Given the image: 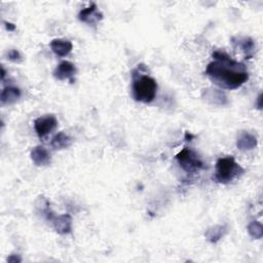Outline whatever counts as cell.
Here are the masks:
<instances>
[{
    "mask_svg": "<svg viewBox=\"0 0 263 263\" xmlns=\"http://www.w3.org/2000/svg\"><path fill=\"white\" fill-rule=\"evenodd\" d=\"M213 58L214 61L207 66L206 74L221 89H239L249 79L246 65L233 60L226 52L216 50Z\"/></svg>",
    "mask_w": 263,
    "mask_h": 263,
    "instance_id": "cell-1",
    "label": "cell"
},
{
    "mask_svg": "<svg viewBox=\"0 0 263 263\" xmlns=\"http://www.w3.org/2000/svg\"><path fill=\"white\" fill-rule=\"evenodd\" d=\"M145 65H138V68L133 71V98L137 102L151 103L156 96L157 82L154 78L143 73Z\"/></svg>",
    "mask_w": 263,
    "mask_h": 263,
    "instance_id": "cell-2",
    "label": "cell"
},
{
    "mask_svg": "<svg viewBox=\"0 0 263 263\" xmlns=\"http://www.w3.org/2000/svg\"><path fill=\"white\" fill-rule=\"evenodd\" d=\"M245 170L236 162L234 156L221 157L216 163L214 180L218 183L229 184L243 175Z\"/></svg>",
    "mask_w": 263,
    "mask_h": 263,
    "instance_id": "cell-3",
    "label": "cell"
},
{
    "mask_svg": "<svg viewBox=\"0 0 263 263\" xmlns=\"http://www.w3.org/2000/svg\"><path fill=\"white\" fill-rule=\"evenodd\" d=\"M41 213L51 223L55 231L60 235H68L72 232V218L69 214L56 215L49 208V204L41 207Z\"/></svg>",
    "mask_w": 263,
    "mask_h": 263,
    "instance_id": "cell-4",
    "label": "cell"
},
{
    "mask_svg": "<svg viewBox=\"0 0 263 263\" xmlns=\"http://www.w3.org/2000/svg\"><path fill=\"white\" fill-rule=\"evenodd\" d=\"M176 160L178 161L180 167L188 174H197L206 168L198 153L188 147L183 148L177 154Z\"/></svg>",
    "mask_w": 263,
    "mask_h": 263,
    "instance_id": "cell-5",
    "label": "cell"
},
{
    "mask_svg": "<svg viewBox=\"0 0 263 263\" xmlns=\"http://www.w3.org/2000/svg\"><path fill=\"white\" fill-rule=\"evenodd\" d=\"M58 126V120L54 115L38 117L34 121V129L39 138H43L50 134Z\"/></svg>",
    "mask_w": 263,
    "mask_h": 263,
    "instance_id": "cell-6",
    "label": "cell"
},
{
    "mask_svg": "<svg viewBox=\"0 0 263 263\" xmlns=\"http://www.w3.org/2000/svg\"><path fill=\"white\" fill-rule=\"evenodd\" d=\"M78 19L82 23L89 25H95L103 19V13L99 11L98 6L95 3H92L90 6L82 8L78 13Z\"/></svg>",
    "mask_w": 263,
    "mask_h": 263,
    "instance_id": "cell-7",
    "label": "cell"
},
{
    "mask_svg": "<svg viewBox=\"0 0 263 263\" xmlns=\"http://www.w3.org/2000/svg\"><path fill=\"white\" fill-rule=\"evenodd\" d=\"M202 97L209 104L217 105V106H224V105L229 103L225 93L221 90L213 89V87H208V89L203 90Z\"/></svg>",
    "mask_w": 263,
    "mask_h": 263,
    "instance_id": "cell-8",
    "label": "cell"
},
{
    "mask_svg": "<svg viewBox=\"0 0 263 263\" xmlns=\"http://www.w3.org/2000/svg\"><path fill=\"white\" fill-rule=\"evenodd\" d=\"M77 70L74 64L68 61L61 62L54 71V76L58 80H66L69 79L71 82H73V77L76 74Z\"/></svg>",
    "mask_w": 263,
    "mask_h": 263,
    "instance_id": "cell-9",
    "label": "cell"
},
{
    "mask_svg": "<svg viewBox=\"0 0 263 263\" xmlns=\"http://www.w3.org/2000/svg\"><path fill=\"white\" fill-rule=\"evenodd\" d=\"M31 160L38 167H45L50 164V154L43 146H36L31 151Z\"/></svg>",
    "mask_w": 263,
    "mask_h": 263,
    "instance_id": "cell-10",
    "label": "cell"
},
{
    "mask_svg": "<svg viewBox=\"0 0 263 263\" xmlns=\"http://www.w3.org/2000/svg\"><path fill=\"white\" fill-rule=\"evenodd\" d=\"M237 146L240 150H252L257 146V138L248 132H242L237 141Z\"/></svg>",
    "mask_w": 263,
    "mask_h": 263,
    "instance_id": "cell-11",
    "label": "cell"
},
{
    "mask_svg": "<svg viewBox=\"0 0 263 263\" xmlns=\"http://www.w3.org/2000/svg\"><path fill=\"white\" fill-rule=\"evenodd\" d=\"M50 48L59 57H65L71 52L72 42L67 39H54L50 42Z\"/></svg>",
    "mask_w": 263,
    "mask_h": 263,
    "instance_id": "cell-12",
    "label": "cell"
},
{
    "mask_svg": "<svg viewBox=\"0 0 263 263\" xmlns=\"http://www.w3.org/2000/svg\"><path fill=\"white\" fill-rule=\"evenodd\" d=\"M233 43L240 47L246 55V59H251L254 55L255 51V42L250 37H240V38H234Z\"/></svg>",
    "mask_w": 263,
    "mask_h": 263,
    "instance_id": "cell-13",
    "label": "cell"
},
{
    "mask_svg": "<svg viewBox=\"0 0 263 263\" xmlns=\"http://www.w3.org/2000/svg\"><path fill=\"white\" fill-rule=\"evenodd\" d=\"M21 97V91L14 86H6L2 90L1 96H0V101L2 105L13 104Z\"/></svg>",
    "mask_w": 263,
    "mask_h": 263,
    "instance_id": "cell-14",
    "label": "cell"
},
{
    "mask_svg": "<svg viewBox=\"0 0 263 263\" xmlns=\"http://www.w3.org/2000/svg\"><path fill=\"white\" fill-rule=\"evenodd\" d=\"M226 233H227L226 225H215L210 227V229L206 231L205 237L210 243L215 244L219 242L225 236Z\"/></svg>",
    "mask_w": 263,
    "mask_h": 263,
    "instance_id": "cell-15",
    "label": "cell"
},
{
    "mask_svg": "<svg viewBox=\"0 0 263 263\" xmlns=\"http://www.w3.org/2000/svg\"><path fill=\"white\" fill-rule=\"evenodd\" d=\"M71 144H72V139L63 132L58 133L54 138H52L50 142L51 147L55 150L66 149L71 146Z\"/></svg>",
    "mask_w": 263,
    "mask_h": 263,
    "instance_id": "cell-16",
    "label": "cell"
},
{
    "mask_svg": "<svg viewBox=\"0 0 263 263\" xmlns=\"http://www.w3.org/2000/svg\"><path fill=\"white\" fill-rule=\"evenodd\" d=\"M249 235L256 240H259L263 236V227L259 221H253L248 226Z\"/></svg>",
    "mask_w": 263,
    "mask_h": 263,
    "instance_id": "cell-17",
    "label": "cell"
},
{
    "mask_svg": "<svg viewBox=\"0 0 263 263\" xmlns=\"http://www.w3.org/2000/svg\"><path fill=\"white\" fill-rule=\"evenodd\" d=\"M7 58H8V60H10L11 62H14V63H20L23 60L20 51L17 49H10L7 52Z\"/></svg>",
    "mask_w": 263,
    "mask_h": 263,
    "instance_id": "cell-18",
    "label": "cell"
},
{
    "mask_svg": "<svg viewBox=\"0 0 263 263\" xmlns=\"http://www.w3.org/2000/svg\"><path fill=\"white\" fill-rule=\"evenodd\" d=\"M22 261V258L19 255H10L7 258V262L9 263H20Z\"/></svg>",
    "mask_w": 263,
    "mask_h": 263,
    "instance_id": "cell-19",
    "label": "cell"
},
{
    "mask_svg": "<svg viewBox=\"0 0 263 263\" xmlns=\"http://www.w3.org/2000/svg\"><path fill=\"white\" fill-rule=\"evenodd\" d=\"M256 105H257V107H258V109H262V106H263V105H262V93L258 96V98H257V103H256Z\"/></svg>",
    "mask_w": 263,
    "mask_h": 263,
    "instance_id": "cell-20",
    "label": "cell"
},
{
    "mask_svg": "<svg viewBox=\"0 0 263 263\" xmlns=\"http://www.w3.org/2000/svg\"><path fill=\"white\" fill-rule=\"evenodd\" d=\"M5 24V28L8 30V31H13L15 29V26L11 23H8V22H4Z\"/></svg>",
    "mask_w": 263,
    "mask_h": 263,
    "instance_id": "cell-21",
    "label": "cell"
},
{
    "mask_svg": "<svg viewBox=\"0 0 263 263\" xmlns=\"http://www.w3.org/2000/svg\"><path fill=\"white\" fill-rule=\"evenodd\" d=\"M4 76H5V70L3 67H1V79L2 80L4 79Z\"/></svg>",
    "mask_w": 263,
    "mask_h": 263,
    "instance_id": "cell-22",
    "label": "cell"
}]
</instances>
